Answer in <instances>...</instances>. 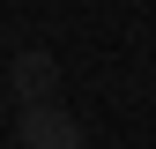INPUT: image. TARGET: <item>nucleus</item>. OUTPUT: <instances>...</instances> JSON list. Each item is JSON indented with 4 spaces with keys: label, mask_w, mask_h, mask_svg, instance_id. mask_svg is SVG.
Wrapping results in <instances>:
<instances>
[{
    "label": "nucleus",
    "mask_w": 156,
    "mask_h": 149,
    "mask_svg": "<svg viewBox=\"0 0 156 149\" xmlns=\"http://www.w3.org/2000/svg\"><path fill=\"white\" fill-rule=\"evenodd\" d=\"M15 149H89V134L67 104H37V112H15Z\"/></svg>",
    "instance_id": "2"
},
{
    "label": "nucleus",
    "mask_w": 156,
    "mask_h": 149,
    "mask_svg": "<svg viewBox=\"0 0 156 149\" xmlns=\"http://www.w3.org/2000/svg\"><path fill=\"white\" fill-rule=\"evenodd\" d=\"M8 97H15V112H37V104H60V60H52L45 45L15 52V60H8Z\"/></svg>",
    "instance_id": "1"
}]
</instances>
